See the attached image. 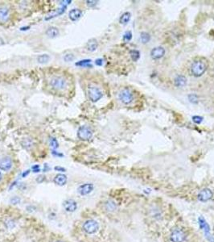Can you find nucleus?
I'll return each mask as SVG.
<instances>
[{"label":"nucleus","instance_id":"obj_1","mask_svg":"<svg viewBox=\"0 0 214 242\" xmlns=\"http://www.w3.org/2000/svg\"><path fill=\"white\" fill-rule=\"evenodd\" d=\"M207 63L202 60H196L192 63L190 67L191 74L194 77H201L207 70Z\"/></svg>","mask_w":214,"mask_h":242},{"label":"nucleus","instance_id":"obj_2","mask_svg":"<svg viewBox=\"0 0 214 242\" xmlns=\"http://www.w3.org/2000/svg\"><path fill=\"white\" fill-rule=\"evenodd\" d=\"M82 229L86 234H95L99 230V224L95 219H87L83 224Z\"/></svg>","mask_w":214,"mask_h":242},{"label":"nucleus","instance_id":"obj_3","mask_svg":"<svg viewBox=\"0 0 214 242\" xmlns=\"http://www.w3.org/2000/svg\"><path fill=\"white\" fill-rule=\"evenodd\" d=\"M50 86L57 90H63L68 86V82L65 77L60 76H54L50 79Z\"/></svg>","mask_w":214,"mask_h":242},{"label":"nucleus","instance_id":"obj_4","mask_svg":"<svg viewBox=\"0 0 214 242\" xmlns=\"http://www.w3.org/2000/svg\"><path fill=\"white\" fill-rule=\"evenodd\" d=\"M87 93L89 100L93 103H96L98 100H100L103 96V93L101 90L96 86H89L88 87Z\"/></svg>","mask_w":214,"mask_h":242},{"label":"nucleus","instance_id":"obj_5","mask_svg":"<svg viewBox=\"0 0 214 242\" xmlns=\"http://www.w3.org/2000/svg\"><path fill=\"white\" fill-rule=\"evenodd\" d=\"M134 94L129 88H123L122 90H120L119 94V100L126 105L131 103L134 100Z\"/></svg>","mask_w":214,"mask_h":242},{"label":"nucleus","instance_id":"obj_6","mask_svg":"<svg viewBox=\"0 0 214 242\" xmlns=\"http://www.w3.org/2000/svg\"><path fill=\"white\" fill-rule=\"evenodd\" d=\"M78 137L81 141H89L93 137V130L90 127L82 125L78 129Z\"/></svg>","mask_w":214,"mask_h":242},{"label":"nucleus","instance_id":"obj_7","mask_svg":"<svg viewBox=\"0 0 214 242\" xmlns=\"http://www.w3.org/2000/svg\"><path fill=\"white\" fill-rule=\"evenodd\" d=\"M170 238L172 242H183L186 239V235L183 231L176 228L172 231Z\"/></svg>","mask_w":214,"mask_h":242},{"label":"nucleus","instance_id":"obj_8","mask_svg":"<svg viewBox=\"0 0 214 242\" xmlns=\"http://www.w3.org/2000/svg\"><path fill=\"white\" fill-rule=\"evenodd\" d=\"M13 166V162L10 157H3L0 158V170L7 172Z\"/></svg>","mask_w":214,"mask_h":242},{"label":"nucleus","instance_id":"obj_9","mask_svg":"<svg viewBox=\"0 0 214 242\" xmlns=\"http://www.w3.org/2000/svg\"><path fill=\"white\" fill-rule=\"evenodd\" d=\"M63 207L67 212H74L78 209V203L72 198H68L64 201Z\"/></svg>","mask_w":214,"mask_h":242},{"label":"nucleus","instance_id":"obj_10","mask_svg":"<svg viewBox=\"0 0 214 242\" xmlns=\"http://www.w3.org/2000/svg\"><path fill=\"white\" fill-rule=\"evenodd\" d=\"M94 186H93V183H84L82 185H81L78 189V194L81 196L87 195L89 194H90L93 191Z\"/></svg>","mask_w":214,"mask_h":242},{"label":"nucleus","instance_id":"obj_11","mask_svg":"<svg viewBox=\"0 0 214 242\" xmlns=\"http://www.w3.org/2000/svg\"><path fill=\"white\" fill-rule=\"evenodd\" d=\"M165 54V49L162 46L155 47L151 51V57L154 60H159L162 58Z\"/></svg>","mask_w":214,"mask_h":242},{"label":"nucleus","instance_id":"obj_12","mask_svg":"<svg viewBox=\"0 0 214 242\" xmlns=\"http://www.w3.org/2000/svg\"><path fill=\"white\" fill-rule=\"evenodd\" d=\"M212 197H213V192L210 189H208V188H204L202 191H200L197 196L199 201L201 202H207L209 199H211Z\"/></svg>","mask_w":214,"mask_h":242},{"label":"nucleus","instance_id":"obj_13","mask_svg":"<svg viewBox=\"0 0 214 242\" xmlns=\"http://www.w3.org/2000/svg\"><path fill=\"white\" fill-rule=\"evenodd\" d=\"M198 222H199V225H200V228H201V229L203 230V231L204 232V235H205V237L210 235V227H209V224L207 223L206 220H205V219H204V217H202V216L199 217Z\"/></svg>","mask_w":214,"mask_h":242},{"label":"nucleus","instance_id":"obj_14","mask_svg":"<svg viewBox=\"0 0 214 242\" xmlns=\"http://www.w3.org/2000/svg\"><path fill=\"white\" fill-rule=\"evenodd\" d=\"M53 182L56 185L60 186H65L68 182V178L67 176L63 174H58L57 175L55 176Z\"/></svg>","mask_w":214,"mask_h":242},{"label":"nucleus","instance_id":"obj_15","mask_svg":"<svg viewBox=\"0 0 214 242\" xmlns=\"http://www.w3.org/2000/svg\"><path fill=\"white\" fill-rule=\"evenodd\" d=\"M83 12L82 11L80 10V9H78V8H74V9H72L69 12V17L72 21H77L82 16Z\"/></svg>","mask_w":214,"mask_h":242},{"label":"nucleus","instance_id":"obj_16","mask_svg":"<svg viewBox=\"0 0 214 242\" xmlns=\"http://www.w3.org/2000/svg\"><path fill=\"white\" fill-rule=\"evenodd\" d=\"M174 83L177 87H183L187 84V78L183 75H177L174 80Z\"/></svg>","mask_w":214,"mask_h":242},{"label":"nucleus","instance_id":"obj_17","mask_svg":"<svg viewBox=\"0 0 214 242\" xmlns=\"http://www.w3.org/2000/svg\"><path fill=\"white\" fill-rule=\"evenodd\" d=\"M10 18V12L8 8L5 7H1L0 8V20L3 22L7 21Z\"/></svg>","mask_w":214,"mask_h":242},{"label":"nucleus","instance_id":"obj_18","mask_svg":"<svg viewBox=\"0 0 214 242\" xmlns=\"http://www.w3.org/2000/svg\"><path fill=\"white\" fill-rule=\"evenodd\" d=\"M46 35L50 38H55L59 35V29L56 27H49L47 29Z\"/></svg>","mask_w":214,"mask_h":242},{"label":"nucleus","instance_id":"obj_19","mask_svg":"<svg viewBox=\"0 0 214 242\" xmlns=\"http://www.w3.org/2000/svg\"><path fill=\"white\" fill-rule=\"evenodd\" d=\"M98 41H96L95 39H91V40H89L88 41L87 45H86V49H87L88 51L94 52L96 49H98Z\"/></svg>","mask_w":214,"mask_h":242},{"label":"nucleus","instance_id":"obj_20","mask_svg":"<svg viewBox=\"0 0 214 242\" xmlns=\"http://www.w3.org/2000/svg\"><path fill=\"white\" fill-rule=\"evenodd\" d=\"M130 18H131V14H130V12L127 11V12L123 13L121 16V17H120V19H119V23H121V24H127L130 21Z\"/></svg>","mask_w":214,"mask_h":242},{"label":"nucleus","instance_id":"obj_21","mask_svg":"<svg viewBox=\"0 0 214 242\" xmlns=\"http://www.w3.org/2000/svg\"><path fill=\"white\" fill-rule=\"evenodd\" d=\"M105 208L106 209V211H110V212H112V211H114L116 210L117 205L114 201L108 200L106 204H105Z\"/></svg>","mask_w":214,"mask_h":242},{"label":"nucleus","instance_id":"obj_22","mask_svg":"<svg viewBox=\"0 0 214 242\" xmlns=\"http://www.w3.org/2000/svg\"><path fill=\"white\" fill-rule=\"evenodd\" d=\"M65 8H66V6H65V7H62L61 8H60V9H58L57 11H56L55 12L52 13V14H50L49 16H47L46 18H45V20H49V19L54 18V17H56V16H60V15H61L62 13L65 12Z\"/></svg>","mask_w":214,"mask_h":242},{"label":"nucleus","instance_id":"obj_23","mask_svg":"<svg viewBox=\"0 0 214 242\" xmlns=\"http://www.w3.org/2000/svg\"><path fill=\"white\" fill-rule=\"evenodd\" d=\"M75 65H76L77 66L80 67H92V65H91L90 59L81 60V61H79L78 62H76Z\"/></svg>","mask_w":214,"mask_h":242},{"label":"nucleus","instance_id":"obj_24","mask_svg":"<svg viewBox=\"0 0 214 242\" xmlns=\"http://www.w3.org/2000/svg\"><path fill=\"white\" fill-rule=\"evenodd\" d=\"M49 60H50V57L48 54L39 55L37 57V62L40 64H46L49 62Z\"/></svg>","mask_w":214,"mask_h":242},{"label":"nucleus","instance_id":"obj_25","mask_svg":"<svg viewBox=\"0 0 214 242\" xmlns=\"http://www.w3.org/2000/svg\"><path fill=\"white\" fill-rule=\"evenodd\" d=\"M130 58L133 62H137L138 60L139 59L140 57V53L138 50L135 49H132L130 52Z\"/></svg>","mask_w":214,"mask_h":242},{"label":"nucleus","instance_id":"obj_26","mask_svg":"<svg viewBox=\"0 0 214 242\" xmlns=\"http://www.w3.org/2000/svg\"><path fill=\"white\" fill-rule=\"evenodd\" d=\"M140 40H141L142 44H147L151 40V36H150L149 33H147L146 32H143L140 35Z\"/></svg>","mask_w":214,"mask_h":242},{"label":"nucleus","instance_id":"obj_27","mask_svg":"<svg viewBox=\"0 0 214 242\" xmlns=\"http://www.w3.org/2000/svg\"><path fill=\"white\" fill-rule=\"evenodd\" d=\"M5 225L8 229H12V228H14L15 226H16V223H15V221L12 220L11 219H9L6 220Z\"/></svg>","mask_w":214,"mask_h":242},{"label":"nucleus","instance_id":"obj_28","mask_svg":"<svg viewBox=\"0 0 214 242\" xmlns=\"http://www.w3.org/2000/svg\"><path fill=\"white\" fill-rule=\"evenodd\" d=\"M50 146L53 148V149H57L59 146V143L57 141V140L54 137H52L50 138Z\"/></svg>","mask_w":214,"mask_h":242},{"label":"nucleus","instance_id":"obj_29","mask_svg":"<svg viewBox=\"0 0 214 242\" xmlns=\"http://www.w3.org/2000/svg\"><path fill=\"white\" fill-rule=\"evenodd\" d=\"M188 99H189V101L192 103H196L198 102V97H197V95H195V94H191V95H188Z\"/></svg>","mask_w":214,"mask_h":242},{"label":"nucleus","instance_id":"obj_30","mask_svg":"<svg viewBox=\"0 0 214 242\" xmlns=\"http://www.w3.org/2000/svg\"><path fill=\"white\" fill-rule=\"evenodd\" d=\"M132 39V32L130 31H128L126 33L124 34L123 36V40L125 41H131Z\"/></svg>","mask_w":214,"mask_h":242},{"label":"nucleus","instance_id":"obj_31","mask_svg":"<svg viewBox=\"0 0 214 242\" xmlns=\"http://www.w3.org/2000/svg\"><path fill=\"white\" fill-rule=\"evenodd\" d=\"M74 59H75L74 55L71 54V53H69V54L65 55V57H64V60H65L66 62H72V61H73Z\"/></svg>","mask_w":214,"mask_h":242},{"label":"nucleus","instance_id":"obj_32","mask_svg":"<svg viewBox=\"0 0 214 242\" xmlns=\"http://www.w3.org/2000/svg\"><path fill=\"white\" fill-rule=\"evenodd\" d=\"M20 198H19L18 196H15V197H13L12 198H10V204H13V205H16V204H19V203H20Z\"/></svg>","mask_w":214,"mask_h":242},{"label":"nucleus","instance_id":"obj_33","mask_svg":"<svg viewBox=\"0 0 214 242\" xmlns=\"http://www.w3.org/2000/svg\"><path fill=\"white\" fill-rule=\"evenodd\" d=\"M192 120H193V122L195 124H200L201 122L203 121V117H201V116H195L192 117Z\"/></svg>","mask_w":214,"mask_h":242},{"label":"nucleus","instance_id":"obj_34","mask_svg":"<svg viewBox=\"0 0 214 242\" xmlns=\"http://www.w3.org/2000/svg\"><path fill=\"white\" fill-rule=\"evenodd\" d=\"M86 3H87L88 7L93 8V7H95L98 4V1H86Z\"/></svg>","mask_w":214,"mask_h":242},{"label":"nucleus","instance_id":"obj_35","mask_svg":"<svg viewBox=\"0 0 214 242\" xmlns=\"http://www.w3.org/2000/svg\"><path fill=\"white\" fill-rule=\"evenodd\" d=\"M31 170H32V171H33L34 173H38L40 171V165H33L32 167H31Z\"/></svg>","mask_w":214,"mask_h":242},{"label":"nucleus","instance_id":"obj_36","mask_svg":"<svg viewBox=\"0 0 214 242\" xmlns=\"http://www.w3.org/2000/svg\"><path fill=\"white\" fill-rule=\"evenodd\" d=\"M95 64L97 65H98V66H101V65H103V60L101 59V58L97 59L95 61Z\"/></svg>","mask_w":214,"mask_h":242},{"label":"nucleus","instance_id":"obj_37","mask_svg":"<svg viewBox=\"0 0 214 242\" xmlns=\"http://www.w3.org/2000/svg\"><path fill=\"white\" fill-rule=\"evenodd\" d=\"M54 169H55V170H57V171H60V172H65V171H66V170H65V168L60 167V166H56Z\"/></svg>","mask_w":214,"mask_h":242},{"label":"nucleus","instance_id":"obj_38","mask_svg":"<svg viewBox=\"0 0 214 242\" xmlns=\"http://www.w3.org/2000/svg\"><path fill=\"white\" fill-rule=\"evenodd\" d=\"M52 155H53V156H56V157H63V156H64V155L62 154V153H57V152H56V151H54V150L52 151Z\"/></svg>","mask_w":214,"mask_h":242},{"label":"nucleus","instance_id":"obj_39","mask_svg":"<svg viewBox=\"0 0 214 242\" xmlns=\"http://www.w3.org/2000/svg\"><path fill=\"white\" fill-rule=\"evenodd\" d=\"M44 180V176H40L39 178L36 179V182H38L39 183H43V181Z\"/></svg>","mask_w":214,"mask_h":242},{"label":"nucleus","instance_id":"obj_40","mask_svg":"<svg viewBox=\"0 0 214 242\" xmlns=\"http://www.w3.org/2000/svg\"><path fill=\"white\" fill-rule=\"evenodd\" d=\"M29 173H30V171H29V170H26L25 172H23V174H22V177H23V178H26L27 176H28L29 174Z\"/></svg>","mask_w":214,"mask_h":242},{"label":"nucleus","instance_id":"obj_41","mask_svg":"<svg viewBox=\"0 0 214 242\" xmlns=\"http://www.w3.org/2000/svg\"><path fill=\"white\" fill-rule=\"evenodd\" d=\"M49 170H50V168H49V166L48 165V164H44V172H47V171H48Z\"/></svg>","mask_w":214,"mask_h":242},{"label":"nucleus","instance_id":"obj_42","mask_svg":"<svg viewBox=\"0 0 214 242\" xmlns=\"http://www.w3.org/2000/svg\"><path fill=\"white\" fill-rule=\"evenodd\" d=\"M29 29H30V27L28 26V27H23V28H21L20 30L21 31H24V30H28Z\"/></svg>","mask_w":214,"mask_h":242},{"label":"nucleus","instance_id":"obj_43","mask_svg":"<svg viewBox=\"0 0 214 242\" xmlns=\"http://www.w3.org/2000/svg\"><path fill=\"white\" fill-rule=\"evenodd\" d=\"M2 178H3V176H2V174H1V172H0V182H1V180H2Z\"/></svg>","mask_w":214,"mask_h":242},{"label":"nucleus","instance_id":"obj_44","mask_svg":"<svg viewBox=\"0 0 214 242\" xmlns=\"http://www.w3.org/2000/svg\"><path fill=\"white\" fill-rule=\"evenodd\" d=\"M55 242H64V241H62V240H56Z\"/></svg>","mask_w":214,"mask_h":242}]
</instances>
